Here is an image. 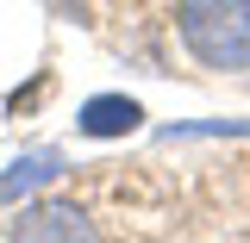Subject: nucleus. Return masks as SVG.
Instances as JSON below:
<instances>
[{
  "label": "nucleus",
  "instance_id": "f257e3e1",
  "mask_svg": "<svg viewBox=\"0 0 250 243\" xmlns=\"http://www.w3.org/2000/svg\"><path fill=\"white\" fill-rule=\"evenodd\" d=\"M175 44L194 69H250V0H175Z\"/></svg>",
  "mask_w": 250,
  "mask_h": 243
},
{
  "label": "nucleus",
  "instance_id": "f03ea898",
  "mask_svg": "<svg viewBox=\"0 0 250 243\" xmlns=\"http://www.w3.org/2000/svg\"><path fill=\"white\" fill-rule=\"evenodd\" d=\"M13 243H88V212L69 200H38L13 218Z\"/></svg>",
  "mask_w": 250,
  "mask_h": 243
},
{
  "label": "nucleus",
  "instance_id": "7ed1b4c3",
  "mask_svg": "<svg viewBox=\"0 0 250 243\" xmlns=\"http://www.w3.org/2000/svg\"><path fill=\"white\" fill-rule=\"evenodd\" d=\"M138 119H144L138 100H125V93H94L75 125H82L88 137H125V131H138Z\"/></svg>",
  "mask_w": 250,
  "mask_h": 243
},
{
  "label": "nucleus",
  "instance_id": "20e7f679",
  "mask_svg": "<svg viewBox=\"0 0 250 243\" xmlns=\"http://www.w3.org/2000/svg\"><path fill=\"white\" fill-rule=\"evenodd\" d=\"M62 175V150H31V156H19L6 175H0V206H13L25 187H38V181H57Z\"/></svg>",
  "mask_w": 250,
  "mask_h": 243
}]
</instances>
